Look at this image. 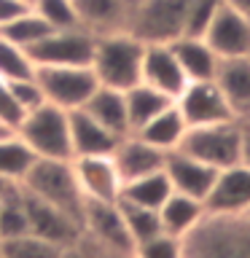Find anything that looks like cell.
Wrapping results in <instances>:
<instances>
[{
	"label": "cell",
	"instance_id": "6da1fadb",
	"mask_svg": "<svg viewBox=\"0 0 250 258\" xmlns=\"http://www.w3.org/2000/svg\"><path fill=\"white\" fill-rule=\"evenodd\" d=\"M183 258H250V215H202L183 237Z\"/></svg>",
	"mask_w": 250,
	"mask_h": 258
},
{
	"label": "cell",
	"instance_id": "7a4b0ae2",
	"mask_svg": "<svg viewBox=\"0 0 250 258\" xmlns=\"http://www.w3.org/2000/svg\"><path fill=\"white\" fill-rule=\"evenodd\" d=\"M143 48L145 43L137 40L129 32H110L94 40V56L92 70L97 76V84L127 92L140 84V68H143Z\"/></svg>",
	"mask_w": 250,
	"mask_h": 258
},
{
	"label": "cell",
	"instance_id": "3957f363",
	"mask_svg": "<svg viewBox=\"0 0 250 258\" xmlns=\"http://www.w3.org/2000/svg\"><path fill=\"white\" fill-rule=\"evenodd\" d=\"M19 185L32 197L65 210L78 223L84 221L86 197L81 194V185L73 172V159H35V164L30 167Z\"/></svg>",
	"mask_w": 250,
	"mask_h": 258
},
{
	"label": "cell",
	"instance_id": "277c9868",
	"mask_svg": "<svg viewBox=\"0 0 250 258\" xmlns=\"http://www.w3.org/2000/svg\"><path fill=\"white\" fill-rule=\"evenodd\" d=\"M14 132L30 145L38 159H73L68 110L51 102H43L40 108L24 113Z\"/></svg>",
	"mask_w": 250,
	"mask_h": 258
},
{
	"label": "cell",
	"instance_id": "5b68a950",
	"mask_svg": "<svg viewBox=\"0 0 250 258\" xmlns=\"http://www.w3.org/2000/svg\"><path fill=\"white\" fill-rule=\"evenodd\" d=\"M239 143L242 124L237 118H231L207 126H189L177 148L215 169H226L231 164H239Z\"/></svg>",
	"mask_w": 250,
	"mask_h": 258
},
{
	"label": "cell",
	"instance_id": "8992f818",
	"mask_svg": "<svg viewBox=\"0 0 250 258\" xmlns=\"http://www.w3.org/2000/svg\"><path fill=\"white\" fill-rule=\"evenodd\" d=\"M191 0H135L127 32L143 43H169L183 35Z\"/></svg>",
	"mask_w": 250,
	"mask_h": 258
},
{
	"label": "cell",
	"instance_id": "52a82bcc",
	"mask_svg": "<svg viewBox=\"0 0 250 258\" xmlns=\"http://www.w3.org/2000/svg\"><path fill=\"white\" fill-rule=\"evenodd\" d=\"M32 78L38 81L46 102L62 110H78L94 94L97 76L92 68H73V64H35Z\"/></svg>",
	"mask_w": 250,
	"mask_h": 258
},
{
	"label": "cell",
	"instance_id": "ba28073f",
	"mask_svg": "<svg viewBox=\"0 0 250 258\" xmlns=\"http://www.w3.org/2000/svg\"><path fill=\"white\" fill-rule=\"evenodd\" d=\"M81 234L100 245L105 253L113 258H132L135 242L127 231V223L118 213L116 202H97L86 199L84 205V221H81Z\"/></svg>",
	"mask_w": 250,
	"mask_h": 258
},
{
	"label": "cell",
	"instance_id": "9c48e42d",
	"mask_svg": "<svg viewBox=\"0 0 250 258\" xmlns=\"http://www.w3.org/2000/svg\"><path fill=\"white\" fill-rule=\"evenodd\" d=\"M94 35L84 27L51 30L38 43L24 48L32 64H73V68H92Z\"/></svg>",
	"mask_w": 250,
	"mask_h": 258
},
{
	"label": "cell",
	"instance_id": "30bf717a",
	"mask_svg": "<svg viewBox=\"0 0 250 258\" xmlns=\"http://www.w3.org/2000/svg\"><path fill=\"white\" fill-rule=\"evenodd\" d=\"M175 105L185 126H207L234 118L215 81H189V86L177 94Z\"/></svg>",
	"mask_w": 250,
	"mask_h": 258
},
{
	"label": "cell",
	"instance_id": "8fae6325",
	"mask_svg": "<svg viewBox=\"0 0 250 258\" xmlns=\"http://www.w3.org/2000/svg\"><path fill=\"white\" fill-rule=\"evenodd\" d=\"M207 46L221 56V59H231V56H250V22L242 14H237L229 3L218 6L215 16L210 19L205 35Z\"/></svg>",
	"mask_w": 250,
	"mask_h": 258
},
{
	"label": "cell",
	"instance_id": "7c38bea8",
	"mask_svg": "<svg viewBox=\"0 0 250 258\" xmlns=\"http://www.w3.org/2000/svg\"><path fill=\"white\" fill-rule=\"evenodd\" d=\"M22 202L27 210V223H30V234H35L40 239H48L59 247L73 245L81 237V223L76 218H70L65 210L48 205V202L32 197L30 191L22 188Z\"/></svg>",
	"mask_w": 250,
	"mask_h": 258
},
{
	"label": "cell",
	"instance_id": "4fadbf2b",
	"mask_svg": "<svg viewBox=\"0 0 250 258\" xmlns=\"http://www.w3.org/2000/svg\"><path fill=\"white\" fill-rule=\"evenodd\" d=\"M202 205L207 215H245L250 210V169L242 164L221 169Z\"/></svg>",
	"mask_w": 250,
	"mask_h": 258
},
{
	"label": "cell",
	"instance_id": "5bb4252c",
	"mask_svg": "<svg viewBox=\"0 0 250 258\" xmlns=\"http://www.w3.org/2000/svg\"><path fill=\"white\" fill-rule=\"evenodd\" d=\"M140 81L159 89L161 94L172 97V100H177V94L189 86V78H185V73L169 43H145Z\"/></svg>",
	"mask_w": 250,
	"mask_h": 258
},
{
	"label": "cell",
	"instance_id": "9a60e30c",
	"mask_svg": "<svg viewBox=\"0 0 250 258\" xmlns=\"http://www.w3.org/2000/svg\"><path fill=\"white\" fill-rule=\"evenodd\" d=\"M164 172L169 177V183H172V191L205 202V197L213 188V183H215L221 169L210 167L205 161L183 153L180 148H175V151L164 153Z\"/></svg>",
	"mask_w": 250,
	"mask_h": 258
},
{
	"label": "cell",
	"instance_id": "2e32d148",
	"mask_svg": "<svg viewBox=\"0 0 250 258\" xmlns=\"http://www.w3.org/2000/svg\"><path fill=\"white\" fill-rule=\"evenodd\" d=\"M73 172H76L81 194L86 199L118 202L124 183H121L118 169L113 164V156H76L73 159Z\"/></svg>",
	"mask_w": 250,
	"mask_h": 258
},
{
	"label": "cell",
	"instance_id": "e0dca14e",
	"mask_svg": "<svg viewBox=\"0 0 250 258\" xmlns=\"http://www.w3.org/2000/svg\"><path fill=\"white\" fill-rule=\"evenodd\" d=\"M215 84L221 89L231 116L239 124H250V56L221 59L215 73Z\"/></svg>",
	"mask_w": 250,
	"mask_h": 258
},
{
	"label": "cell",
	"instance_id": "ac0fdd59",
	"mask_svg": "<svg viewBox=\"0 0 250 258\" xmlns=\"http://www.w3.org/2000/svg\"><path fill=\"white\" fill-rule=\"evenodd\" d=\"M81 27L94 38L110 32H127L132 16V0H73Z\"/></svg>",
	"mask_w": 250,
	"mask_h": 258
},
{
	"label": "cell",
	"instance_id": "d6986e66",
	"mask_svg": "<svg viewBox=\"0 0 250 258\" xmlns=\"http://www.w3.org/2000/svg\"><path fill=\"white\" fill-rule=\"evenodd\" d=\"M110 156H113L116 169H118L121 183L137 180V177L156 172V169L164 167V151L153 148L151 143H145L143 137H137V135L121 137L116 151H113Z\"/></svg>",
	"mask_w": 250,
	"mask_h": 258
},
{
	"label": "cell",
	"instance_id": "ffe728a7",
	"mask_svg": "<svg viewBox=\"0 0 250 258\" xmlns=\"http://www.w3.org/2000/svg\"><path fill=\"white\" fill-rule=\"evenodd\" d=\"M68 118H70L73 159L76 156H110V153L116 151L121 137H116L110 129H105L102 124H97L84 108L68 110Z\"/></svg>",
	"mask_w": 250,
	"mask_h": 258
},
{
	"label": "cell",
	"instance_id": "44dd1931",
	"mask_svg": "<svg viewBox=\"0 0 250 258\" xmlns=\"http://www.w3.org/2000/svg\"><path fill=\"white\" fill-rule=\"evenodd\" d=\"M169 46H172V51L189 81H215L221 56L207 46L205 38L180 35V38L169 40Z\"/></svg>",
	"mask_w": 250,
	"mask_h": 258
},
{
	"label": "cell",
	"instance_id": "7402d4cb",
	"mask_svg": "<svg viewBox=\"0 0 250 258\" xmlns=\"http://www.w3.org/2000/svg\"><path fill=\"white\" fill-rule=\"evenodd\" d=\"M84 110L97 121V124H102L105 129H110L116 137L132 135V129H129V118H127V100H124V92H118V89L97 86L94 94L86 100Z\"/></svg>",
	"mask_w": 250,
	"mask_h": 258
},
{
	"label": "cell",
	"instance_id": "603a6c76",
	"mask_svg": "<svg viewBox=\"0 0 250 258\" xmlns=\"http://www.w3.org/2000/svg\"><path fill=\"white\" fill-rule=\"evenodd\" d=\"M205 215V205L199 199H191L185 194L172 191L164 199V205L159 207V221H161V231L172 234V237H185L194 226L202 221Z\"/></svg>",
	"mask_w": 250,
	"mask_h": 258
},
{
	"label": "cell",
	"instance_id": "cb8c5ba5",
	"mask_svg": "<svg viewBox=\"0 0 250 258\" xmlns=\"http://www.w3.org/2000/svg\"><path fill=\"white\" fill-rule=\"evenodd\" d=\"M124 100H127V118H129V129L132 135L137 132L140 126H145L151 118H156L164 108H169L175 100L167 94H161L159 89H153L148 84H137L132 89L124 92Z\"/></svg>",
	"mask_w": 250,
	"mask_h": 258
},
{
	"label": "cell",
	"instance_id": "d4e9b609",
	"mask_svg": "<svg viewBox=\"0 0 250 258\" xmlns=\"http://www.w3.org/2000/svg\"><path fill=\"white\" fill-rule=\"evenodd\" d=\"M185 121L180 116V110H177V105L172 102L169 108H164L159 113L156 118H151L145 126L137 129V137H143L145 143H151L153 148H159V151H175L177 145H180L183 140V135H185Z\"/></svg>",
	"mask_w": 250,
	"mask_h": 258
},
{
	"label": "cell",
	"instance_id": "484cf974",
	"mask_svg": "<svg viewBox=\"0 0 250 258\" xmlns=\"http://www.w3.org/2000/svg\"><path fill=\"white\" fill-rule=\"evenodd\" d=\"M169 194H172V183H169L164 167L156 169V172L137 177V180H129L121 188V197L124 199L135 202V205H143V207H151V210H159Z\"/></svg>",
	"mask_w": 250,
	"mask_h": 258
},
{
	"label": "cell",
	"instance_id": "4316f807",
	"mask_svg": "<svg viewBox=\"0 0 250 258\" xmlns=\"http://www.w3.org/2000/svg\"><path fill=\"white\" fill-rule=\"evenodd\" d=\"M35 153L16 132L0 135V177L11 183H22V177L35 164Z\"/></svg>",
	"mask_w": 250,
	"mask_h": 258
},
{
	"label": "cell",
	"instance_id": "83f0119b",
	"mask_svg": "<svg viewBox=\"0 0 250 258\" xmlns=\"http://www.w3.org/2000/svg\"><path fill=\"white\" fill-rule=\"evenodd\" d=\"M118 213L124 218L127 223V231L132 242H145V239H153L159 237L161 231V221H159V210H151V207H143V205H135V202H129L124 197H118Z\"/></svg>",
	"mask_w": 250,
	"mask_h": 258
},
{
	"label": "cell",
	"instance_id": "f1b7e54d",
	"mask_svg": "<svg viewBox=\"0 0 250 258\" xmlns=\"http://www.w3.org/2000/svg\"><path fill=\"white\" fill-rule=\"evenodd\" d=\"M22 234H30V223L22 202V185L16 183L0 199V239H14V237H22Z\"/></svg>",
	"mask_w": 250,
	"mask_h": 258
},
{
	"label": "cell",
	"instance_id": "f546056e",
	"mask_svg": "<svg viewBox=\"0 0 250 258\" xmlns=\"http://www.w3.org/2000/svg\"><path fill=\"white\" fill-rule=\"evenodd\" d=\"M48 32H51V27H48V24L40 19V16L32 11V8L0 27V35L8 38V40H11V43H16V46H22V48H30L32 43H38L40 38H46Z\"/></svg>",
	"mask_w": 250,
	"mask_h": 258
},
{
	"label": "cell",
	"instance_id": "4dcf8cb0",
	"mask_svg": "<svg viewBox=\"0 0 250 258\" xmlns=\"http://www.w3.org/2000/svg\"><path fill=\"white\" fill-rule=\"evenodd\" d=\"M0 245H3V258H62V250H65L48 239L35 237V234L0 239Z\"/></svg>",
	"mask_w": 250,
	"mask_h": 258
},
{
	"label": "cell",
	"instance_id": "1f68e13d",
	"mask_svg": "<svg viewBox=\"0 0 250 258\" xmlns=\"http://www.w3.org/2000/svg\"><path fill=\"white\" fill-rule=\"evenodd\" d=\"M32 73H35V64L27 56V51L0 35V78L19 81V78H30Z\"/></svg>",
	"mask_w": 250,
	"mask_h": 258
},
{
	"label": "cell",
	"instance_id": "d6a6232c",
	"mask_svg": "<svg viewBox=\"0 0 250 258\" xmlns=\"http://www.w3.org/2000/svg\"><path fill=\"white\" fill-rule=\"evenodd\" d=\"M32 11H35L51 30L81 27L73 0H32Z\"/></svg>",
	"mask_w": 250,
	"mask_h": 258
},
{
	"label": "cell",
	"instance_id": "836d02e7",
	"mask_svg": "<svg viewBox=\"0 0 250 258\" xmlns=\"http://www.w3.org/2000/svg\"><path fill=\"white\" fill-rule=\"evenodd\" d=\"M132 258H183V239L172 234H159L153 239L137 242Z\"/></svg>",
	"mask_w": 250,
	"mask_h": 258
},
{
	"label": "cell",
	"instance_id": "e575fe53",
	"mask_svg": "<svg viewBox=\"0 0 250 258\" xmlns=\"http://www.w3.org/2000/svg\"><path fill=\"white\" fill-rule=\"evenodd\" d=\"M8 89H11L16 105H19L24 113L35 110V108H40V105L46 102V97H43V92H40L38 81L32 76L30 78H19V81H8Z\"/></svg>",
	"mask_w": 250,
	"mask_h": 258
},
{
	"label": "cell",
	"instance_id": "d590c367",
	"mask_svg": "<svg viewBox=\"0 0 250 258\" xmlns=\"http://www.w3.org/2000/svg\"><path fill=\"white\" fill-rule=\"evenodd\" d=\"M24 118V110L16 105L11 89H8V81L0 78V124H3L6 129H14L19 126V121Z\"/></svg>",
	"mask_w": 250,
	"mask_h": 258
},
{
	"label": "cell",
	"instance_id": "8d00e7d4",
	"mask_svg": "<svg viewBox=\"0 0 250 258\" xmlns=\"http://www.w3.org/2000/svg\"><path fill=\"white\" fill-rule=\"evenodd\" d=\"M62 258H113L110 253H105L100 245H94L92 239H86L84 234L62 250Z\"/></svg>",
	"mask_w": 250,
	"mask_h": 258
},
{
	"label": "cell",
	"instance_id": "74e56055",
	"mask_svg": "<svg viewBox=\"0 0 250 258\" xmlns=\"http://www.w3.org/2000/svg\"><path fill=\"white\" fill-rule=\"evenodd\" d=\"M30 8L32 3H27V0H0V27L16 19V16H22L24 11H30Z\"/></svg>",
	"mask_w": 250,
	"mask_h": 258
},
{
	"label": "cell",
	"instance_id": "f35d334b",
	"mask_svg": "<svg viewBox=\"0 0 250 258\" xmlns=\"http://www.w3.org/2000/svg\"><path fill=\"white\" fill-rule=\"evenodd\" d=\"M239 164L250 169V124H242V143H239Z\"/></svg>",
	"mask_w": 250,
	"mask_h": 258
},
{
	"label": "cell",
	"instance_id": "ab89813d",
	"mask_svg": "<svg viewBox=\"0 0 250 258\" xmlns=\"http://www.w3.org/2000/svg\"><path fill=\"white\" fill-rule=\"evenodd\" d=\"M223 3H229L234 11L242 14V16H245V19L250 22V0H223Z\"/></svg>",
	"mask_w": 250,
	"mask_h": 258
},
{
	"label": "cell",
	"instance_id": "60d3db41",
	"mask_svg": "<svg viewBox=\"0 0 250 258\" xmlns=\"http://www.w3.org/2000/svg\"><path fill=\"white\" fill-rule=\"evenodd\" d=\"M14 185H16V183H11V180H6V177H0V199H3L6 194H8V191L14 188Z\"/></svg>",
	"mask_w": 250,
	"mask_h": 258
},
{
	"label": "cell",
	"instance_id": "b9f144b4",
	"mask_svg": "<svg viewBox=\"0 0 250 258\" xmlns=\"http://www.w3.org/2000/svg\"><path fill=\"white\" fill-rule=\"evenodd\" d=\"M0 258H3V245H0Z\"/></svg>",
	"mask_w": 250,
	"mask_h": 258
},
{
	"label": "cell",
	"instance_id": "7bdbcfd3",
	"mask_svg": "<svg viewBox=\"0 0 250 258\" xmlns=\"http://www.w3.org/2000/svg\"><path fill=\"white\" fill-rule=\"evenodd\" d=\"M245 215H250V210H247V213H245Z\"/></svg>",
	"mask_w": 250,
	"mask_h": 258
},
{
	"label": "cell",
	"instance_id": "ee69618b",
	"mask_svg": "<svg viewBox=\"0 0 250 258\" xmlns=\"http://www.w3.org/2000/svg\"><path fill=\"white\" fill-rule=\"evenodd\" d=\"M27 3H32V0H27Z\"/></svg>",
	"mask_w": 250,
	"mask_h": 258
},
{
	"label": "cell",
	"instance_id": "f6af8a7d",
	"mask_svg": "<svg viewBox=\"0 0 250 258\" xmlns=\"http://www.w3.org/2000/svg\"><path fill=\"white\" fill-rule=\"evenodd\" d=\"M132 3H135V0H132Z\"/></svg>",
	"mask_w": 250,
	"mask_h": 258
}]
</instances>
